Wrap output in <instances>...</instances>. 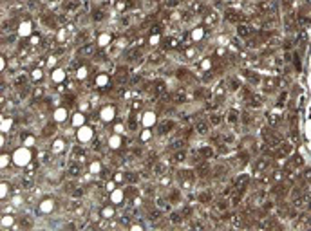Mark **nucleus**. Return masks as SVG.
<instances>
[{
	"mask_svg": "<svg viewBox=\"0 0 311 231\" xmlns=\"http://www.w3.org/2000/svg\"><path fill=\"white\" fill-rule=\"evenodd\" d=\"M179 179L183 181V184H185V186H190V184H192V181L196 179V173L192 172V170H181V172H179Z\"/></svg>",
	"mask_w": 311,
	"mask_h": 231,
	"instance_id": "obj_1",
	"label": "nucleus"
},
{
	"mask_svg": "<svg viewBox=\"0 0 311 231\" xmlns=\"http://www.w3.org/2000/svg\"><path fill=\"white\" fill-rule=\"evenodd\" d=\"M81 172H83V168H81L80 163H69V166H67V173H69L71 177H80Z\"/></svg>",
	"mask_w": 311,
	"mask_h": 231,
	"instance_id": "obj_2",
	"label": "nucleus"
},
{
	"mask_svg": "<svg viewBox=\"0 0 311 231\" xmlns=\"http://www.w3.org/2000/svg\"><path fill=\"white\" fill-rule=\"evenodd\" d=\"M176 127V123L172 121V119H165V121H161L159 123V127H157V132L159 134H168L170 130H172Z\"/></svg>",
	"mask_w": 311,
	"mask_h": 231,
	"instance_id": "obj_3",
	"label": "nucleus"
},
{
	"mask_svg": "<svg viewBox=\"0 0 311 231\" xmlns=\"http://www.w3.org/2000/svg\"><path fill=\"white\" fill-rule=\"evenodd\" d=\"M268 164H270V161H268L266 157H261V159H257V161H255V164H253V172H255V173L264 172L266 168H268Z\"/></svg>",
	"mask_w": 311,
	"mask_h": 231,
	"instance_id": "obj_4",
	"label": "nucleus"
},
{
	"mask_svg": "<svg viewBox=\"0 0 311 231\" xmlns=\"http://www.w3.org/2000/svg\"><path fill=\"white\" fill-rule=\"evenodd\" d=\"M18 226L22 227V229H31V227L35 226V220H33V217H29V215L20 217L18 218Z\"/></svg>",
	"mask_w": 311,
	"mask_h": 231,
	"instance_id": "obj_5",
	"label": "nucleus"
},
{
	"mask_svg": "<svg viewBox=\"0 0 311 231\" xmlns=\"http://www.w3.org/2000/svg\"><path fill=\"white\" fill-rule=\"evenodd\" d=\"M94 51H96L94 44H85L83 47L78 49V56H91V54H94Z\"/></svg>",
	"mask_w": 311,
	"mask_h": 231,
	"instance_id": "obj_6",
	"label": "nucleus"
},
{
	"mask_svg": "<svg viewBox=\"0 0 311 231\" xmlns=\"http://www.w3.org/2000/svg\"><path fill=\"white\" fill-rule=\"evenodd\" d=\"M208 130H210V121H205V119L196 121V132L197 134H206Z\"/></svg>",
	"mask_w": 311,
	"mask_h": 231,
	"instance_id": "obj_7",
	"label": "nucleus"
},
{
	"mask_svg": "<svg viewBox=\"0 0 311 231\" xmlns=\"http://www.w3.org/2000/svg\"><path fill=\"white\" fill-rule=\"evenodd\" d=\"M152 173L156 177H163L166 173V163H156L154 168H152Z\"/></svg>",
	"mask_w": 311,
	"mask_h": 231,
	"instance_id": "obj_8",
	"label": "nucleus"
},
{
	"mask_svg": "<svg viewBox=\"0 0 311 231\" xmlns=\"http://www.w3.org/2000/svg\"><path fill=\"white\" fill-rule=\"evenodd\" d=\"M248 182H250V177L248 175H241L237 181H235V186L239 188V192H244L248 188Z\"/></svg>",
	"mask_w": 311,
	"mask_h": 231,
	"instance_id": "obj_9",
	"label": "nucleus"
},
{
	"mask_svg": "<svg viewBox=\"0 0 311 231\" xmlns=\"http://www.w3.org/2000/svg\"><path fill=\"white\" fill-rule=\"evenodd\" d=\"M78 7H80V2H78V0H69V2L63 4V9H65L67 13H74Z\"/></svg>",
	"mask_w": 311,
	"mask_h": 231,
	"instance_id": "obj_10",
	"label": "nucleus"
},
{
	"mask_svg": "<svg viewBox=\"0 0 311 231\" xmlns=\"http://www.w3.org/2000/svg\"><path fill=\"white\" fill-rule=\"evenodd\" d=\"M199 154H201V157H203V159H212V157L215 155V152H213V148H212V146H203V148L199 150Z\"/></svg>",
	"mask_w": 311,
	"mask_h": 231,
	"instance_id": "obj_11",
	"label": "nucleus"
},
{
	"mask_svg": "<svg viewBox=\"0 0 311 231\" xmlns=\"http://www.w3.org/2000/svg\"><path fill=\"white\" fill-rule=\"evenodd\" d=\"M278 148H281V150H278V155L284 157V155H289V154H291L293 144H291V143H281V146H278Z\"/></svg>",
	"mask_w": 311,
	"mask_h": 231,
	"instance_id": "obj_12",
	"label": "nucleus"
},
{
	"mask_svg": "<svg viewBox=\"0 0 311 231\" xmlns=\"http://www.w3.org/2000/svg\"><path fill=\"white\" fill-rule=\"evenodd\" d=\"M205 22H206L208 25H215V24L219 22V15H217L215 11H212V13L205 15Z\"/></svg>",
	"mask_w": 311,
	"mask_h": 231,
	"instance_id": "obj_13",
	"label": "nucleus"
},
{
	"mask_svg": "<svg viewBox=\"0 0 311 231\" xmlns=\"http://www.w3.org/2000/svg\"><path fill=\"white\" fill-rule=\"evenodd\" d=\"M237 35H239L241 38H248V36L251 35V29H250L248 25H244V24H239V27H237Z\"/></svg>",
	"mask_w": 311,
	"mask_h": 231,
	"instance_id": "obj_14",
	"label": "nucleus"
},
{
	"mask_svg": "<svg viewBox=\"0 0 311 231\" xmlns=\"http://www.w3.org/2000/svg\"><path fill=\"white\" fill-rule=\"evenodd\" d=\"M163 92H165V81L163 80H157L154 83V96H161Z\"/></svg>",
	"mask_w": 311,
	"mask_h": 231,
	"instance_id": "obj_15",
	"label": "nucleus"
},
{
	"mask_svg": "<svg viewBox=\"0 0 311 231\" xmlns=\"http://www.w3.org/2000/svg\"><path fill=\"white\" fill-rule=\"evenodd\" d=\"M185 159H186V152H183V150H179V152H176V154L172 155V163H174V164L183 163Z\"/></svg>",
	"mask_w": 311,
	"mask_h": 231,
	"instance_id": "obj_16",
	"label": "nucleus"
},
{
	"mask_svg": "<svg viewBox=\"0 0 311 231\" xmlns=\"http://www.w3.org/2000/svg\"><path fill=\"white\" fill-rule=\"evenodd\" d=\"M172 99H174L176 103H181V101H185V99H186V94H185V90H176V92L172 94Z\"/></svg>",
	"mask_w": 311,
	"mask_h": 231,
	"instance_id": "obj_17",
	"label": "nucleus"
},
{
	"mask_svg": "<svg viewBox=\"0 0 311 231\" xmlns=\"http://www.w3.org/2000/svg\"><path fill=\"white\" fill-rule=\"evenodd\" d=\"M163 44H165V45H163L165 49H176L179 42H177V38H166V40L163 42Z\"/></svg>",
	"mask_w": 311,
	"mask_h": 231,
	"instance_id": "obj_18",
	"label": "nucleus"
},
{
	"mask_svg": "<svg viewBox=\"0 0 311 231\" xmlns=\"http://www.w3.org/2000/svg\"><path fill=\"white\" fill-rule=\"evenodd\" d=\"M208 121H210V125H213V127H217V125H221V121H222V118L219 114H210V118H208Z\"/></svg>",
	"mask_w": 311,
	"mask_h": 231,
	"instance_id": "obj_19",
	"label": "nucleus"
},
{
	"mask_svg": "<svg viewBox=\"0 0 311 231\" xmlns=\"http://www.w3.org/2000/svg\"><path fill=\"white\" fill-rule=\"evenodd\" d=\"M125 179H127V182L134 184V182H137L139 175H137V173H134V172H127V173H125Z\"/></svg>",
	"mask_w": 311,
	"mask_h": 231,
	"instance_id": "obj_20",
	"label": "nucleus"
},
{
	"mask_svg": "<svg viewBox=\"0 0 311 231\" xmlns=\"http://www.w3.org/2000/svg\"><path fill=\"white\" fill-rule=\"evenodd\" d=\"M210 201H212V193L205 192V193H201V195H199V202H203V204H208Z\"/></svg>",
	"mask_w": 311,
	"mask_h": 231,
	"instance_id": "obj_21",
	"label": "nucleus"
},
{
	"mask_svg": "<svg viewBox=\"0 0 311 231\" xmlns=\"http://www.w3.org/2000/svg\"><path fill=\"white\" fill-rule=\"evenodd\" d=\"M103 16H105V11L103 9H96V11H92V18L98 22V20H103Z\"/></svg>",
	"mask_w": 311,
	"mask_h": 231,
	"instance_id": "obj_22",
	"label": "nucleus"
},
{
	"mask_svg": "<svg viewBox=\"0 0 311 231\" xmlns=\"http://www.w3.org/2000/svg\"><path fill=\"white\" fill-rule=\"evenodd\" d=\"M55 132H56V125L52 123V125H47V127H45V130H44V135L47 137V135H52Z\"/></svg>",
	"mask_w": 311,
	"mask_h": 231,
	"instance_id": "obj_23",
	"label": "nucleus"
},
{
	"mask_svg": "<svg viewBox=\"0 0 311 231\" xmlns=\"http://www.w3.org/2000/svg\"><path fill=\"white\" fill-rule=\"evenodd\" d=\"M228 121H230V123H237V121H239V114L235 112V110H230V112H228Z\"/></svg>",
	"mask_w": 311,
	"mask_h": 231,
	"instance_id": "obj_24",
	"label": "nucleus"
},
{
	"mask_svg": "<svg viewBox=\"0 0 311 231\" xmlns=\"http://www.w3.org/2000/svg\"><path fill=\"white\" fill-rule=\"evenodd\" d=\"M215 208L219 209V211H226V209H228V201H224V199H222V201H219L215 204Z\"/></svg>",
	"mask_w": 311,
	"mask_h": 231,
	"instance_id": "obj_25",
	"label": "nucleus"
},
{
	"mask_svg": "<svg viewBox=\"0 0 311 231\" xmlns=\"http://www.w3.org/2000/svg\"><path fill=\"white\" fill-rule=\"evenodd\" d=\"M291 164H293V166H302V164H304V159H302L300 155H293Z\"/></svg>",
	"mask_w": 311,
	"mask_h": 231,
	"instance_id": "obj_26",
	"label": "nucleus"
},
{
	"mask_svg": "<svg viewBox=\"0 0 311 231\" xmlns=\"http://www.w3.org/2000/svg\"><path fill=\"white\" fill-rule=\"evenodd\" d=\"M181 220H183V215H179V213H172V215H170V222L179 224Z\"/></svg>",
	"mask_w": 311,
	"mask_h": 231,
	"instance_id": "obj_27",
	"label": "nucleus"
},
{
	"mask_svg": "<svg viewBox=\"0 0 311 231\" xmlns=\"http://www.w3.org/2000/svg\"><path fill=\"white\" fill-rule=\"evenodd\" d=\"M136 56H139V51H137V49H132V51L127 54V60H128V61H132V60H136Z\"/></svg>",
	"mask_w": 311,
	"mask_h": 231,
	"instance_id": "obj_28",
	"label": "nucleus"
},
{
	"mask_svg": "<svg viewBox=\"0 0 311 231\" xmlns=\"http://www.w3.org/2000/svg\"><path fill=\"white\" fill-rule=\"evenodd\" d=\"M159 217H161V211H159V209H154V211L148 213V218H150V220H157Z\"/></svg>",
	"mask_w": 311,
	"mask_h": 231,
	"instance_id": "obj_29",
	"label": "nucleus"
},
{
	"mask_svg": "<svg viewBox=\"0 0 311 231\" xmlns=\"http://www.w3.org/2000/svg\"><path fill=\"white\" fill-rule=\"evenodd\" d=\"M192 9H194L196 13H203V11H205V6L199 4V2H196V4H192Z\"/></svg>",
	"mask_w": 311,
	"mask_h": 231,
	"instance_id": "obj_30",
	"label": "nucleus"
},
{
	"mask_svg": "<svg viewBox=\"0 0 311 231\" xmlns=\"http://www.w3.org/2000/svg\"><path fill=\"white\" fill-rule=\"evenodd\" d=\"M208 172H210V170H208V166H206V164H201V166H199V175H201V177H206Z\"/></svg>",
	"mask_w": 311,
	"mask_h": 231,
	"instance_id": "obj_31",
	"label": "nucleus"
},
{
	"mask_svg": "<svg viewBox=\"0 0 311 231\" xmlns=\"http://www.w3.org/2000/svg\"><path fill=\"white\" fill-rule=\"evenodd\" d=\"M157 206H159V208H166V209H170V204H168V201H165V199H159V201H157Z\"/></svg>",
	"mask_w": 311,
	"mask_h": 231,
	"instance_id": "obj_32",
	"label": "nucleus"
},
{
	"mask_svg": "<svg viewBox=\"0 0 311 231\" xmlns=\"http://www.w3.org/2000/svg\"><path fill=\"white\" fill-rule=\"evenodd\" d=\"M241 199H242V192H241V193H237V195H235V197L232 199V204H233V206H237V204L241 202Z\"/></svg>",
	"mask_w": 311,
	"mask_h": 231,
	"instance_id": "obj_33",
	"label": "nucleus"
},
{
	"mask_svg": "<svg viewBox=\"0 0 311 231\" xmlns=\"http://www.w3.org/2000/svg\"><path fill=\"white\" fill-rule=\"evenodd\" d=\"M69 209H71V211H80V209H81V204H80V202H72V204L69 206Z\"/></svg>",
	"mask_w": 311,
	"mask_h": 231,
	"instance_id": "obj_34",
	"label": "nucleus"
},
{
	"mask_svg": "<svg viewBox=\"0 0 311 231\" xmlns=\"http://www.w3.org/2000/svg\"><path fill=\"white\" fill-rule=\"evenodd\" d=\"M278 121H281V118H278L277 114H270V123H271V125H277Z\"/></svg>",
	"mask_w": 311,
	"mask_h": 231,
	"instance_id": "obj_35",
	"label": "nucleus"
},
{
	"mask_svg": "<svg viewBox=\"0 0 311 231\" xmlns=\"http://www.w3.org/2000/svg\"><path fill=\"white\" fill-rule=\"evenodd\" d=\"M33 96H35L36 99H40L42 96H44V90H42L40 87H38V89H35V92H33Z\"/></svg>",
	"mask_w": 311,
	"mask_h": 231,
	"instance_id": "obj_36",
	"label": "nucleus"
},
{
	"mask_svg": "<svg viewBox=\"0 0 311 231\" xmlns=\"http://www.w3.org/2000/svg\"><path fill=\"white\" fill-rule=\"evenodd\" d=\"M165 4H166V7H176L179 4V0H165Z\"/></svg>",
	"mask_w": 311,
	"mask_h": 231,
	"instance_id": "obj_37",
	"label": "nucleus"
},
{
	"mask_svg": "<svg viewBox=\"0 0 311 231\" xmlns=\"http://www.w3.org/2000/svg\"><path fill=\"white\" fill-rule=\"evenodd\" d=\"M248 80L251 83H259V76H257V74H250V72H248Z\"/></svg>",
	"mask_w": 311,
	"mask_h": 231,
	"instance_id": "obj_38",
	"label": "nucleus"
},
{
	"mask_svg": "<svg viewBox=\"0 0 311 231\" xmlns=\"http://www.w3.org/2000/svg\"><path fill=\"white\" fill-rule=\"evenodd\" d=\"M83 195V190L81 188H76V190H72V197H81Z\"/></svg>",
	"mask_w": 311,
	"mask_h": 231,
	"instance_id": "obj_39",
	"label": "nucleus"
},
{
	"mask_svg": "<svg viewBox=\"0 0 311 231\" xmlns=\"http://www.w3.org/2000/svg\"><path fill=\"white\" fill-rule=\"evenodd\" d=\"M26 81H27V76H24V74L16 78V83H18V85H22V83H26Z\"/></svg>",
	"mask_w": 311,
	"mask_h": 231,
	"instance_id": "obj_40",
	"label": "nucleus"
},
{
	"mask_svg": "<svg viewBox=\"0 0 311 231\" xmlns=\"http://www.w3.org/2000/svg\"><path fill=\"white\" fill-rule=\"evenodd\" d=\"M141 105H143L141 101H134L132 103V110H139V108H141Z\"/></svg>",
	"mask_w": 311,
	"mask_h": 231,
	"instance_id": "obj_41",
	"label": "nucleus"
},
{
	"mask_svg": "<svg viewBox=\"0 0 311 231\" xmlns=\"http://www.w3.org/2000/svg\"><path fill=\"white\" fill-rule=\"evenodd\" d=\"M125 195H127V197H132V195H136V190H134V188L130 186V188H128V190L125 192Z\"/></svg>",
	"mask_w": 311,
	"mask_h": 231,
	"instance_id": "obj_42",
	"label": "nucleus"
},
{
	"mask_svg": "<svg viewBox=\"0 0 311 231\" xmlns=\"http://www.w3.org/2000/svg\"><path fill=\"white\" fill-rule=\"evenodd\" d=\"M85 40H87V33H81V35L78 36V44H83Z\"/></svg>",
	"mask_w": 311,
	"mask_h": 231,
	"instance_id": "obj_43",
	"label": "nucleus"
},
{
	"mask_svg": "<svg viewBox=\"0 0 311 231\" xmlns=\"http://www.w3.org/2000/svg\"><path fill=\"white\" fill-rule=\"evenodd\" d=\"M190 15H192L190 11H185V13H183V16H181V18H183L185 22H188V20H190Z\"/></svg>",
	"mask_w": 311,
	"mask_h": 231,
	"instance_id": "obj_44",
	"label": "nucleus"
},
{
	"mask_svg": "<svg viewBox=\"0 0 311 231\" xmlns=\"http://www.w3.org/2000/svg\"><path fill=\"white\" fill-rule=\"evenodd\" d=\"M304 179H306V181H309V179H311V170H309V168L304 172Z\"/></svg>",
	"mask_w": 311,
	"mask_h": 231,
	"instance_id": "obj_45",
	"label": "nucleus"
},
{
	"mask_svg": "<svg viewBox=\"0 0 311 231\" xmlns=\"http://www.w3.org/2000/svg\"><path fill=\"white\" fill-rule=\"evenodd\" d=\"M242 121L248 125V123H250V114H246V112H244V114H242Z\"/></svg>",
	"mask_w": 311,
	"mask_h": 231,
	"instance_id": "obj_46",
	"label": "nucleus"
},
{
	"mask_svg": "<svg viewBox=\"0 0 311 231\" xmlns=\"http://www.w3.org/2000/svg\"><path fill=\"white\" fill-rule=\"evenodd\" d=\"M183 215H185V217H190V215H192V209H190V208H185V209H183Z\"/></svg>",
	"mask_w": 311,
	"mask_h": 231,
	"instance_id": "obj_47",
	"label": "nucleus"
},
{
	"mask_svg": "<svg viewBox=\"0 0 311 231\" xmlns=\"http://www.w3.org/2000/svg\"><path fill=\"white\" fill-rule=\"evenodd\" d=\"M224 141H226V143H233V137H232V135H224Z\"/></svg>",
	"mask_w": 311,
	"mask_h": 231,
	"instance_id": "obj_48",
	"label": "nucleus"
},
{
	"mask_svg": "<svg viewBox=\"0 0 311 231\" xmlns=\"http://www.w3.org/2000/svg\"><path fill=\"white\" fill-rule=\"evenodd\" d=\"M307 208L311 209V199H307Z\"/></svg>",
	"mask_w": 311,
	"mask_h": 231,
	"instance_id": "obj_49",
	"label": "nucleus"
},
{
	"mask_svg": "<svg viewBox=\"0 0 311 231\" xmlns=\"http://www.w3.org/2000/svg\"><path fill=\"white\" fill-rule=\"evenodd\" d=\"M154 2H159V0H154Z\"/></svg>",
	"mask_w": 311,
	"mask_h": 231,
	"instance_id": "obj_50",
	"label": "nucleus"
}]
</instances>
